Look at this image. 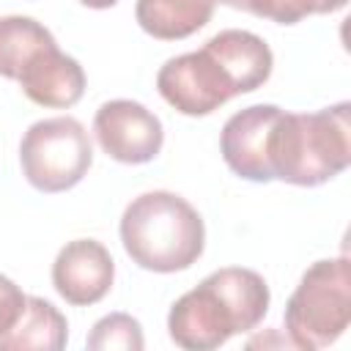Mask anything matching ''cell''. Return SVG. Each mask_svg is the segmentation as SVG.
Instances as JSON below:
<instances>
[{
  "mask_svg": "<svg viewBox=\"0 0 351 351\" xmlns=\"http://www.w3.org/2000/svg\"><path fill=\"white\" fill-rule=\"evenodd\" d=\"M274 55L269 44L250 30H219L200 49L170 58L156 88L181 115H208L239 93L258 90L271 77Z\"/></svg>",
  "mask_w": 351,
  "mask_h": 351,
  "instance_id": "6da1fadb",
  "label": "cell"
},
{
  "mask_svg": "<svg viewBox=\"0 0 351 351\" xmlns=\"http://www.w3.org/2000/svg\"><path fill=\"white\" fill-rule=\"evenodd\" d=\"M269 285L258 271L241 266L217 269L170 307V340L186 351L219 348L233 335L252 332L269 313Z\"/></svg>",
  "mask_w": 351,
  "mask_h": 351,
  "instance_id": "7a4b0ae2",
  "label": "cell"
},
{
  "mask_svg": "<svg viewBox=\"0 0 351 351\" xmlns=\"http://www.w3.org/2000/svg\"><path fill=\"white\" fill-rule=\"evenodd\" d=\"M351 165V104L280 112L269 134V173L293 186H318Z\"/></svg>",
  "mask_w": 351,
  "mask_h": 351,
  "instance_id": "3957f363",
  "label": "cell"
},
{
  "mask_svg": "<svg viewBox=\"0 0 351 351\" xmlns=\"http://www.w3.org/2000/svg\"><path fill=\"white\" fill-rule=\"evenodd\" d=\"M121 244L140 269L173 274L197 263L206 247V225L189 200L154 189L123 208Z\"/></svg>",
  "mask_w": 351,
  "mask_h": 351,
  "instance_id": "277c9868",
  "label": "cell"
},
{
  "mask_svg": "<svg viewBox=\"0 0 351 351\" xmlns=\"http://www.w3.org/2000/svg\"><path fill=\"white\" fill-rule=\"evenodd\" d=\"M351 321V263L346 255L315 261L285 304V329L296 348L332 346Z\"/></svg>",
  "mask_w": 351,
  "mask_h": 351,
  "instance_id": "5b68a950",
  "label": "cell"
},
{
  "mask_svg": "<svg viewBox=\"0 0 351 351\" xmlns=\"http://www.w3.org/2000/svg\"><path fill=\"white\" fill-rule=\"evenodd\" d=\"M19 165L27 184L38 192H66L93 165L90 134L71 115L36 121L19 143Z\"/></svg>",
  "mask_w": 351,
  "mask_h": 351,
  "instance_id": "8992f818",
  "label": "cell"
},
{
  "mask_svg": "<svg viewBox=\"0 0 351 351\" xmlns=\"http://www.w3.org/2000/svg\"><path fill=\"white\" fill-rule=\"evenodd\" d=\"M93 134L101 151L123 165L151 162L165 143L162 121L132 99L104 101L93 115Z\"/></svg>",
  "mask_w": 351,
  "mask_h": 351,
  "instance_id": "52a82bcc",
  "label": "cell"
},
{
  "mask_svg": "<svg viewBox=\"0 0 351 351\" xmlns=\"http://www.w3.org/2000/svg\"><path fill=\"white\" fill-rule=\"evenodd\" d=\"M277 104H252L239 112H233L219 134V151L225 165L255 184L271 181L269 173V134L274 129V121L280 118Z\"/></svg>",
  "mask_w": 351,
  "mask_h": 351,
  "instance_id": "ba28073f",
  "label": "cell"
},
{
  "mask_svg": "<svg viewBox=\"0 0 351 351\" xmlns=\"http://www.w3.org/2000/svg\"><path fill=\"white\" fill-rule=\"evenodd\" d=\"M115 280V263L107 247L96 239L69 241L52 263L55 291L74 307H88L101 302Z\"/></svg>",
  "mask_w": 351,
  "mask_h": 351,
  "instance_id": "9c48e42d",
  "label": "cell"
},
{
  "mask_svg": "<svg viewBox=\"0 0 351 351\" xmlns=\"http://www.w3.org/2000/svg\"><path fill=\"white\" fill-rule=\"evenodd\" d=\"M16 82L30 101H36L41 107H55V110L77 104L85 93L82 66L71 55L60 52L58 41L38 49L30 58V63L22 69Z\"/></svg>",
  "mask_w": 351,
  "mask_h": 351,
  "instance_id": "30bf717a",
  "label": "cell"
},
{
  "mask_svg": "<svg viewBox=\"0 0 351 351\" xmlns=\"http://www.w3.org/2000/svg\"><path fill=\"white\" fill-rule=\"evenodd\" d=\"M69 340L66 315L41 296H27L19 321L0 337V351H60Z\"/></svg>",
  "mask_w": 351,
  "mask_h": 351,
  "instance_id": "8fae6325",
  "label": "cell"
},
{
  "mask_svg": "<svg viewBox=\"0 0 351 351\" xmlns=\"http://www.w3.org/2000/svg\"><path fill=\"white\" fill-rule=\"evenodd\" d=\"M217 0H137V25L162 41H178L208 25Z\"/></svg>",
  "mask_w": 351,
  "mask_h": 351,
  "instance_id": "7c38bea8",
  "label": "cell"
},
{
  "mask_svg": "<svg viewBox=\"0 0 351 351\" xmlns=\"http://www.w3.org/2000/svg\"><path fill=\"white\" fill-rule=\"evenodd\" d=\"M55 36L30 16H3L0 19V77L16 80L30 58L52 44Z\"/></svg>",
  "mask_w": 351,
  "mask_h": 351,
  "instance_id": "4fadbf2b",
  "label": "cell"
},
{
  "mask_svg": "<svg viewBox=\"0 0 351 351\" xmlns=\"http://www.w3.org/2000/svg\"><path fill=\"white\" fill-rule=\"evenodd\" d=\"M85 346L90 351H140L145 346V337L137 318L126 313H110L93 324Z\"/></svg>",
  "mask_w": 351,
  "mask_h": 351,
  "instance_id": "5bb4252c",
  "label": "cell"
},
{
  "mask_svg": "<svg viewBox=\"0 0 351 351\" xmlns=\"http://www.w3.org/2000/svg\"><path fill=\"white\" fill-rule=\"evenodd\" d=\"M217 3L271 19L277 25H296L310 14H326L324 0H217Z\"/></svg>",
  "mask_w": 351,
  "mask_h": 351,
  "instance_id": "9a60e30c",
  "label": "cell"
},
{
  "mask_svg": "<svg viewBox=\"0 0 351 351\" xmlns=\"http://www.w3.org/2000/svg\"><path fill=\"white\" fill-rule=\"evenodd\" d=\"M25 302H27V296L22 293V288L14 280H8L5 274H0V337L5 332H11V326L19 321Z\"/></svg>",
  "mask_w": 351,
  "mask_h": 351,
  "instance_id": "2e32d148",
  "label": "cell"
},
{
  "mask_svg": "<svg viewBox=\"0 0 351 351\" xmlns=\"http://www.w3.org/2000/svg\"><path fill=\"white\" fill-rule=\"evenodd\" d=\"M82 5H88V8H112L118 0H80Z\"/></svg>",
  "mask_w": 351,
  "mask_h": 351,
  "instance_id": "e0dca14e",
  "label": "cell"
}]
</instances>
